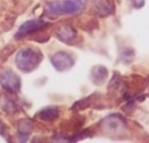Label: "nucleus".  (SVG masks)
Wrapping results in <instances>:
<instances>
[{"label": "nucleus", "instance_id": "f257e3e1", "mask_svg": "<svg viewBox=\"0 0 149 143\" xmlns=\"http://www.w3.org/2000/svg\"><path fill=\"white\" fill-rule=\"evenodd\" d=\"M41 60L42 55L39 52H37L32 48H25L17 54L15 64L20 71L30 73L37 68Z\"/></svg>", "mask_w": 149, "mask_h": 143}, {"label": "nucleus", "instance_id": "f03ea898", "mask_svg": "<svg viewBox=\"0 0 149 143\" xmlns=\"http://www.w3.org/2000/svg\"><path fill=\"white\" fill-rule=\"evenodd\" d=\"M86 3V0H62L52 2L49 4V12L53 16L79 14L84 10Z\"/></svg>", "mask_w": 149, "mask_h": 143}, {"label": "nucleus", "instance_id": "7ed1b4c3", "mask_svg": "<svg viewBox=\"0 0 149 143\" xmlns=\"http://www.w3.org/2000/svg\"><path fill=\"white\" fill-rule=\"evenodd\" d=\"M100 128L102 131L113 138L121 136L127 128L125 120L119 114H111L106 117L100 122Z\"/></svg>", "mask_w": 149, "mask_h": 143}, {"label": "nucleus", "instance_id": "20e7f679", "mask_svg": "<svg viewBox=\"0 0 149 143\" xmlns=\"http://www.w3.org/2000/svg\"><path fill=\"white\" fill-rule=\"evenodd\" d=\"M48 26H49V23L45 22L43 20H34V19H32V20L25 21L18 28V30H17V33L15 35V38L17 39L24 38V37H26L28 35H31L33 32L43 30V29H45V28H46Z\"/></svg>", "mask_w": 149, "mask_h": 143}, {"label": "nucleus", "instance_id": "39448f33", "mask_svg": "<svg viewBox=\"0 0 149 143\" xmlns=\"http://www.w3.org/2000/svg\"><path fill=\"white\" fill-rule=\"evenodd\" d=\"M0 84L2 87L8 93H15L21 87V80L17 74L11 71H6L0 77Z\"/></svg>", "mask_w": 149, "mask_h": 143}, {"label": "nucleus", "instance_id": "423d86ee", "mask_svg": "<svg viewBox=\"0 0 149 143\" xmlns=\"http://www.w3.org/2000/svg\"><path fill=\"white\" fill-rule=\"evenodd\" d=\"M51 62L54 68L59 72L69 70L74 65V59L66 52H58L51 58Z\"/></svg>", "mask_w": 149, "mask_h": 143}, {"label": "nucleus", "instance_id": "0eeeda50", "mask_svg": "<svg viewBox=\"0 0 149 143\" xmlns=\"http://www.w3.org/2000/svg\"><path fill=\"white\" fill-rule=\"evenodd\" d=\"M114 7L109 0H94L92 6L93 12L99 17H107L113 12Z\"/></svg>", "mask_w": 149, "mask_h": 143}, {"label": "nucleus", "instance_id": "6e6552de", "mask_svg": "<svg viewBox=\"0 0 149 143\" xmlns=\"http://www.w3.org/2000/svg\"><path fill=\"white\" fill-rule=\"evenodd\" d=\"M107 89L113 96L118 98L126 93L127 84L120 77L116 75L110 81V84Z\"/></svg>", "mask_w": 149, "mask_h": 143}, {"label": "nucleus", "instance_id": "1a4fd4ad", "mask_svg": "<svg viewBox=\"0 0 149 143\" xmlns=\"http://www.w3.org/2000/svg\"><path fill=\"white\" fill-rule=\"evenodd\" d=\"M56 36L60 41L66 43V44H70L76 38L77 31L72 26L65 24V25L61 26L56 31Z\"/></svg>", "mask_w": 149, "mask_h": 143}, {"label": "nucleus", "instance_id": "9d476101", "mask_svg": "<svg viewBox=\"0 0 149 143\" xmlns=\"http://www.w3.org/2000/svg\"><path fill=\"white\" fill-rule=\"evenodd\" d=\"M108 76L107 69L103 66H96L92 69L91 72V79L93 82L96 85L103 84Z\"/></svg>", "mask_w": 149, "mask_h": 143}, {"label": "nucleus", "instance_id": "9b49d317", "mask_svg": "<svg viewBox=\"0 0 149 143\" xmlns=\"http://www.w3.org/2000/svg\"><path fill=\"white\" fill-rule=\"evenodd\" d=\"M59 110L55 107H50L41 110L38 114V117L44 121H53L59 116Z\"/></svg>", "mask_w": 149, "mask_h": 143}, {"label": "nucleus", "instance_id": "f8f14e48", "mask_svg": "<svg viewBox=\"0 0 149 143\" xmlns=\"http://www.w3.org/2000/svg\"><path fill=\"white\" fill-rule=\"evenodd\" d=\"M33 123L29 120H22L18 123V130L20 134L29 135L32 130Z\"/></svg>", "mask_w": 149, "mask_h": 143}, {"label": "nucleus", "instance_id": "ddd939ff", "mask_svg": "<svg viewBox=\"0 0 149 143\" xmlns=\"http://www.w3.org/2000/svg\"><path fill=\"white\" fill-rule=\"evenodd\" d=\"M2 109L7 113V114H15L17 112V106L16 104L10 100H5L3 103H2Z\"/></svg>", "mask_w": 149, "mask_h": 143}, {"label": "nucleus", "instance_id": "4468645a", "mask_svg": "<svg viewBox=\"0 0 149 143\" xmlns=\"http://www.w3.org/2000/svg\"><path fill=\"white\" fill-rule=\"evenodd\" d=\"M131 2L136 9H141L145 4V0H131Z\"/></svg>", "mask_w": 149, "mask_h": 143}, {"label": "nucleus", "instance_id": "2eb2a0df", "mask_svg": "<svg viewBox=\"0 0 149 143\" xmlns=\"http://www.w3.org/2000/svg\"><path fill=\"white\" fill-rule=\"evenodd\" d=\"M3 130H4V127H3V125L2 124L1 121H0V133H1L2 135L3 134Z\"/></svg>", "mask_w": 149, "mask_h": 143}]
</instances>
